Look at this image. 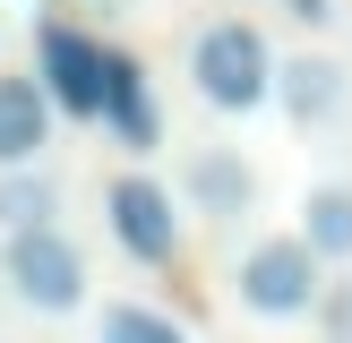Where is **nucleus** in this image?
I'll return each mask as SVG.
<instances>
[{
	"label": "nucleus",
	"instance_id": "nucleus-2",
	"mask_svg": "<svg viewBox=\"0 0 352 343\" xmlns=\"http://www.w3.org/2000/svg\"><path fill=\"white\" fill-rule=\"evenodd\" d=\"M9 283L26 309H78L86 300V257L69 232H52V223H26V232H9Z\"/></svg>",
	"mask_w": 352,
	"mask_h": 343
},
{
	"label": "nucleus",
	"instance_id": "nucleus-11",
	"mask_svg": "<svg viewBox=\"0 0 352 343\" xmlns=\"http://www.w3.org/2000/svg\"><path fill=\"white\" fill-rule=\"evenodd\" d=\"M52 206H60V189H52L43 172L9 163V180H0V232H26V223H52Z\"/></svg>",
	"mask_w": 352,
	"mask_h": 343
},
{
	"label": "nucleus",
	"instance_id": "nucleus-8",
	"mask_svg": "<svg viewBox=\"0 0 352 343\" xmlns=\"http://www.w3.org/2000/svg\"><path fill=\"white\" fill-rule=\"evenodd\" d=\"M275 95H284V112L309 129V120H327L344 103V69L336 60H284V69H275Z\"/></svg>",
	"mask_w": 352,
	"mask_h": 343
},
{
	"label": "nucleus",
	"instance_id": "nucleus-9",
	"mask_svg": "<svg viewBox=\"0 0 352 343\" xmlns=\"http://www.w3.org/2000/svg\"><path fill=\"white\" fill-rule=\"evenodd\" d=\"M301 240H309L318 257H352V189H344V180L309 189V206H301Z\"/></svg>",
	"mask_w": 352,
	"mask_h": 343
},
{
	"label": "nucleus",
	"instance_id": "nucleus-13",
	"mask_svg": "<svg viewBox=\"0 0 352 343\" xmlns=\"http://www.w3.org/2000/svg\"><path fill=\"white\" fill-rule=\"evenodd\" d=\"M284 9H292V17H327V0H284Z\"/></svg>",
	"mask_w": 352,
	"mask_h": 343
},
{
	"label": "nucleus",
	"instance_id": "nucleus-5",
	"mask_svg": "<svg viewBox=\"0 0 352 343\" xmlns=\"http://www.w3.org/2000/svg\"><path fill=\"white\" fill-rule=\"evenodd\" d=\"M112 232H120V249L129 257H146V266H164L172 249H181V215H172V189H155V180H112Z\"/></svg>",
	"mask_w": 352,
	"mask_h": 343
},
{
	"label": "nucleus",
	"instance_id": "nucleus-10",
	"mask_svg": "<svg viewBox=\"0 0 352 343\" xmlns=\"http://www.w3.org/2000/svg\"><path fill=\"white\" fill-rule=\"evenodd\" d=\"M189 189H198L206 215H241L258 180H250V163H232V154H198V163H189Z\"/></svg>",
	"mask_w": 352,
	"mask_h": 343
},
{
	"label": "nucleus",
	"instance_id": "nucleus-4",
	"mask_svg": "<svg viewBox=\"0 0 352 343\" xmlns=\"http://www.w3.org/2000/svg\"><path fill=\"white\" fill-rule=\"evenodd\" d=\"M34 51H43V95H52V112L103 120V43H95V34L43 26V34H34Z\"/></svg>",
	"mask_w": 352,
	"mask_h": 343
},
{
	"label": "nucleus",
	"instance_id": "nucleus-12",
	"mask_svg": "<svg viewBox=\"0 0 352 343\" xmlns=\"http://www.w3.org/2000/svg\"><path fill=\"white\" fill-rule=\"evenodd\" d=\"M103 343H189L172 318H155V309H138V300H112L103 309Z\"/></svg>",
	"mask_w": 352,
	"mask_h": 343
},
{
	"label": "nucleus",
	"instance_id": "nucleus-1",
	"mask_svg": "<svg viewBox=\"0 0 352 343\" xmlns=\"http://www.w3.org/2000/svg\"><path fill=\"white\" fill-rule=\"evenodd\" d=\"M189 78H198V95L215 103V112H258V103L275 95V51H267V34H258L250 17H223V26L198 34Z\"/></svg>",
	"mask_w": 352,
	"mask_h": 343
},
{
	"label": "nucleus",
	"instance_id": "nucleus-7",
	"mask_svg": "<svg viewBox=\"0 0 352 343\" xmlns=\"http://www.w3.org/2000/svg\"><path fill=\"white\" fill-rule=\"evenodd\" d=\"M52 137V95L43 78H0V172L9 163H34Z\"/></svg>",
	"mask_w": 352,
	"mask_h": 343
},
{
	"label": "nucleus",
	"instance_id": "nucleus-3",
	"mask_svg": "<svg viewBox=\"0 0 352 343\" xmlns=\"http://www.w3.org/2000/svg\"><path fill=\"white\" fill-rule=\"evenodd\" d=\"M241 300H250L258 318H301V309L318 300V249H309V240H258V249L241 257Z\"/></svg>",
	"mask_w": 352,
	"mask_h": 343
},
{
	"label": "nucleus",
	"instance_id": "nucleus-6",
	"mask_svg": "<svg viewBox=\"0 0 352 343\" xmlns=\"http://www.w3.org/2000/svg\"><path fill=\"white\" fill-rule=\"evenodd\" d=\"M103 129L120 137L129 154L155 146V103H146V69L129 51H103Z\"/></svg>",
	"mask_w": 352,
	"mask_h": 343
}]
</instances>
